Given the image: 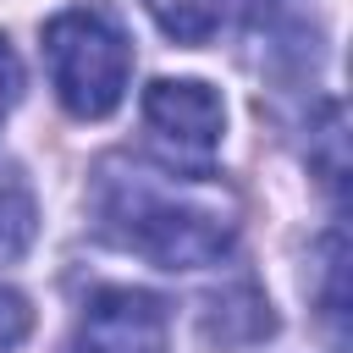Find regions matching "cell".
<instances>
[{"instance_id":"6da1fadb","label":"cell","mask_w":353,"mask_h":353,"mask_svg":"<svg viewBox=\"0 0 353 353\" xmlns=\"http://www.w3.org/2000/svg\"><path fill=\"white\" fill-rule=\"evenodd\" d=\"M88 204L110 243H121L127 254L160 270L221 265L243 226V199L221 171L149 160V154L99 160L88 182Z\"/></svg>"},{"instance_id":"7a4b0ae2","label":"cell","mask_w":353,"mask_h":353,"mask_svg":"<svg viewBox=\"0 0 353 353\" xmlns=\"http://www.w3.org/2000/svg\"><path fill=\"white\" fill-rule=\"evenodd\" d=\"M44 66L55 99L77 121H99L127 99L132 44L105 6H72L44 22Z\"/></svg>"},{"instance_id":"3957f363","label":"cell","mask_w":353,"mask_h":353,"mask_svg":"<svg viewBox=\"0 0 353 353\" xmlns=\"http://www.w3.org/2000/svg\"><path fill=\"white\" fill-rule=\"evenodd\" d=\"M143 121L160 138L165 160L210 165V154L221 143V127H226V110H221L210 83H199V77H160V83L143 88Z\"/></svg>"},{"instance_id":"277c9868","label":"cell","mask_w":353,"mask_h":353,"mask_svg":"<svg viewBox=\"0 0 353 353\" xmlns=\"http://www.w3.org/2000/svg\"><path fill=\"white\" fill-rule=\"evenodd\" d=\"M66 353H165V303L138 287H105L77 314Z\"/></svg>"},{"instance_id":"5b68a950","label":"cell","mask_w":353,"mask_h":353,"mask_svg":"<svg viewBox=\"0 0 353 353\" xmlns=\"http://www.w3.org/2000/svg\"><path fill=\"white\" fill-rule=\"evenodd\" d=\"M39 232V204H33V188L22 182L17 165H0V265L6 259H22L28 243Z\"/></svg>"},{"instance_id":"8992f818","label":"cell","mask_w":353,"mask_h":353,"mask_svg":"<svg viewBox=\"0 0 353 353\" xmlns=\"http://www.w3.org/2000/svg\"><path fill=\"white\" fill-rule=\"evenodd\" d=\"M226 6L232 0H143V11L176 44H210L221 33V22H226Z\"/></svg>"},{"instance_id":"52a82bcc","label":"cell","mask_w":353,"mask_h":353,"mask_svg":"<svg viewBox=\"0 0 353 353\" xmlns=\"http://www.w3.org/2000/svg\"><path fill=\"white\" fill-rule=\"evenodd\" d=\"M320 276H325V287H320V314L336 325V342H342V320H347V287H342V276H347V243H342V232H331V237L320 243Z\"/></svg>"},{"instance_id":"ba28073f","label":"cell","mask_w":353,"mask_h":353,"mask_svg":"<svg viewBox=\"0 0 353 353\" xmlns=\"http://www.w3.org/2000/svg\"><path fill=\"white\" fill-rule=\"evenodd\" d=\"M314 138H320V149H325V154L314 160V171H320V182H325L331 193H342L347 160H342V105H336V99L320 110V132H314Z\"/></svg>"},{"instance_id":"9c48e42d","label":"cell","mask_w":353,"mask_h":353,"mask_svg":"<svg viewBox=\"0 0 353 353\" xmlns=\"http://www.w3.org/2000/svg\"><path fill=\"white\" fill-rule=\"evenodd\" d=\"M28 331H33V309H28V298H22L17 287H6V281H0V353H6V347H17Z\"/></svg>"},{"instance_id":"30bf717a","label":"cell","mask_w":353,"mask_h":353,"mask_svg":"<svg viewBox=\"0 0 353 353\" xmlns=\"http://www.w3.org/2000/svg\"><path fill=\"white\" fill-rule=\"evenodd\" d=\"M17 99H22V61H17V50L0 39V127H6V116L17 110Z\"/></svg>"}]
</instances>
